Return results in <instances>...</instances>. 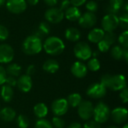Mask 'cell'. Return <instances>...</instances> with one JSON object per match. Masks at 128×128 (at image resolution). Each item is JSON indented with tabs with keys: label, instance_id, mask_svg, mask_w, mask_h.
<instances>
[{
	"label": "cell",
	"instance_id": "obj_1",
	"mask_svg": "<svg viewBox=\"0 0 128 128\" xmlns=\"http://www.w3.org/2000/svg\"><path fill=\"white\" fill-rule=\"evenodd\" d=\"M100 83L106 88L112 91H121L127 87L126 79L122 74H116L112 76L110 74H105L102 76Z\"/></svg>",
	"mask_w": 128,
	"mask_h": 128
},
{
	"label": "cell",
	"instance_id": "obj_2",
	"mask_svg": "<svg viewBox=\"0 0 128 128\" xmlns=\"http://www.w3.org/2000/svg\"><path fill=\"white\" fill-rule=\"evenodd\" d=\"M43 49L42 40L38 36L32 34L28 36L22 42V50L23 52L28 56L38 54Z\"/></svg>",
	"mask_w": 128,
	"mask_h": 128
},
{
	"label": "cell",
	"instance_id": "obj_3",
	"mask_svg": "<svg viewBox=\"0 0 128 128\" xmlns=\"http://www.w3.org/2000/svg\"><path fill=\"white\" fill-rule=\"evenodd\" d=\"M45 52L50 56H58L62 54L65 48L63 40L56 36L48 37L43 44Z\"/></svg>",
	"mask_w": 128,
	"mask_h": 128
},
{
	"label": "cell",
	"instance_id": "obj_4",
	"mask_svg": "<svg viewBox=\"0 0 128 128\" xmlns=\"http://www.w3.org/2000/svg\"><path fill=\"white\" fill-rule=\"evenodd\" d=\"M93 116L94 120L99 124L105 123L110 118V110L106 104L100 102L98 104L95 106H94Z\"/></svg>",
	"mask_w": 128,
	"mask_h": 128
},
{
	"label": "cell",
	"instance_id": "obj_5",
	"mask_svg": "<svg viewBox=\"0 0 128 128\" xmlns=\"http://www.w3.org/2000/svg\"><path fill=\"white\" fill-rule=\"evenodd\" d=\"M74 52L75 56L82 60V61H86L92 56V50L90 46L84 41L78 42L74 48Z\"/></svg>",
	"mask_w": 128,
	"mask_h": 128
},
{
	"label": "cell",
	"instance_id": "obj_6",
	"mask_svg": "<svg viewBox=\"0 0 128 128\" xmlns=\"http://www.w3.org/2000/svg\"><path fill=\"white\" fill-rule=\"evenodd\" d=\"M101 26L105 32H114L118 26V16L110 14L105 15L101 20Z\"/></svg>",
	"mask_w": 128,
	"mask_h": 128
},
{
	"label": "cell",
	"instance_id": "obj_7",
	"mask_svg": "<svg viewBox=\"0 0 128 128\" xmlns=\"http://www.w3.org/2000/svg\"><path fill=\"white\" fill-rule=\"evenodd\" d=\"M77 112L82 120L88 121L93 116L94 112V106L91 101L84 100L82 101L80 105L77 106Z\"/></svg>",
	"mask_w": 128,
	"mask_h": 128
},
{
	"label": "cell",
	"instance_id": "obj_8",
	"mask_svg": "<svg viewBox=\"0 0 128 128\" xmlns=\"http://www.w3.org/2000/svg\"><path fill=\"white\" fill-rule=\"evenodd\" d=\"M44 17L46 20L47 22L57 24L62 21L64 15V12L58 8L51 7L46 10L44 14Z\"/></svg>",
	"mask_w": 128,
	"mask_h": 128
},
{
	"label": "cell",
	"instance_id": "obj_9",
	"mask_svg": "<svg viewBox=\"0 0 128 128\" xmlns=\"http://www.w3.org/2000/svg\"><path fill=\"white\" fill-rule=\"evenodd\" d=\"M5 5L8 11L14 14L24 12L27 8L26 0H7Z\"/></svg>",
	"mask_w": 128,
	"mask_h": 128
},
{
	"label": "cell",
	"instance_id": "obj_10",
	"mask_svg": "<svg viewBox=\"0 0 128 128\" xmlns=\"http://www.w3.org/2000/svg\"><path fill=\"white\" fill-rule=\"evenodd\" d=\"M86 94L88 97L94 99H98L104 97L106 94V88L100 83L92 84L86 91Z\"/></svg>",
	"mask_w": 128,
	"mask_h": 128
},
{
	"label": "cell",
	"instance_id": "obj_11",
	"mask_svg": "<svg viewBox=\"0 0 128 128\" xmlns=\"http://www.w3.org/2000/svg\"><path fill=\"white\" fill-rule=\"evenodd\" d=\"M69 105L64 98H59L54 100L52 104L51 109L56 116H62L67 113Z\"/></svg>",
	"mask_w": 128,
	"mask_h": 128
},
{
	"label": "cell",
	"instance_id": "obj_12",
	"mask_svg": "<svg viewBox=\"0 0 128 128\" xmlns=\"http://www.w3.org/2000/svg\"><path fill=\"white\" fill-rule=\"evenodd\" d=\"M14 51L12 46L7 44H0V63L7 64L14 59Z\"/></svg>",
	"mask_w": 128,
	"mask_h": 128
},
{
	"label": "cell",
	"instance_id": "obj_13",
	"mask_svg": "<svg viewBox=\"0 0 128 128\" xmlns=\"http://www.w3.org/2000/svg\"><path fill=\"white\" fill-rule=\"evenodd\" d=\"M79 25L84 28H91L97 22V16L94 13L86 11L78 20Z\"/></svg>",
	"mask_w": 128,
	"mask_h": 128
},
{
	"label": "cell",
	"instance_id": "obj_14",
	"mask_svg": "<svg viewBox=\"0 0 128 128\" xmlns=\"http://www.w3.org/2000/svg\"><path fill=\"white\" fill-rule=\"evenodd\" d=\"M112 120L117 124H122L128 119V110L124 107H117L110 112Z\"/></svg>",
	"mask_w": 128,
	"mask_h": 128
},
{
	"label": "cell",
	"instance_id": "obj_15",
	"mask_svg": "<svg viewBox=\"0 0 128 128\" xmlns=\"http://www.w3.org/2000/svg\"><path fill=\"white\" fill-rule=\"evenodd\" d=\"M16 86L22 92H28L32 87V81L30 76L24 74L20 76L16 81Z\"/></svg>",
	"mask_w": 128,
	"mask_h": 128
},
{
	"label": "cell",
	"instance_id": "obj_16",
	"mask_svg": "<svg viewBox=\"0 0 128 128\" xmlns=\"http://www.w3.org/2000/svg\"><path fill=\"white\" fill-rule=\"evenodd\" d=\"M70 71L74 76L77 78H83L88 73V68L83 62L78 61L72 64Z\"/></svg>",
	"mask_w": 128,
	"mask_h": 128
},
{
	"label": "cell",
	"instance_id": "obj_17",
	"mask_svg": "<svg viewBox=\"0 0 128 128\" xmlns=\"http://www.w3.org/2000/svg\"><path fill=\"white\" fill-rule=\"evenodd\" d=\"M105 32L100 28H94L92 29L88 34V40L94 44H98L103 40Z\"/></svg>",
	"mask_w": 128,
	"mask_h": 128
},
{
	"label": "cell",
	"instance_id": "obj_18",
	"mask_svg": "<svg viewBox=\"0 0 128 128\" xmlns=\"http://www.w3.org/2000/svg\"><path fill=\"white\" fill-rule=\"evenodd\" d=\"M64 15L65 18L70 21H76L81 16L82 13L79 8L75 6H70L64 12Z\"/></svg>",
	"mask_w": 128,
	"mask_h": 128
},
{
	"label": "cell",
	"instance_id": "obj_19",
	"mask_svg": "<svg viewBox=\"0 0 128 128\" xmlns=\"http://www.w3.org/2000/svg\"><path fill=\"white\" fill-rule=\"evenodd\" d=\"M64 36L67 40L71 42H76L78 41L81 38V32L80 31L74 27H70L68 28L65 30Z\"/></svg>",
	"mask_w": 128,
	"mask_h": 128
},
{
	"label": "cell",
	"instance_id": "obj_20",
	"mask_svg": "<svg viewBox=\"0 0 128 128\" xmlns=\"http://www.w3.org/2000/svg\"><path fill=\"white\" fill-rule=\"evenodd\" d=\"M16 117V112L10 107H4L0 110V118L4 122H12Z\"/></svg>",
	"mask_w": 128,
	"mask_h": 128
},
{
	"label": "cell",
	"instance_id": "obj_21",
	"mask_svg": "<svg viewBox=\"0 0 128 128\" xmlns=\"http://www.w3.org/2000/svg\"><path fill=\"white\" fill-rule=\"evenodd\" d=\"M50 26L49 23L47 22H41L35 30L34 35L42 39V38L47 36L50 34Z\"/></svg>",
	"mask_w": 128,
	"mask_h": 128
},
{
	"label": "cell",
	"instance_id": "obj_22",
	"mask_svg": "<svg viewBox=\"0 0 128 128\" xmlns=\"http://www.w3.org/2000/svg\"><path fill=\"white\" fill-rule=\"evenodd\" d=\"M43 69L49 74H55L59 69V64L55 59H48L44 63Z\"/></svg>",
	"mask_w": 128,
	"mask_h": 128
},
{
	"label": "cell",
	"instance_id": "obj_23",
	"mask_svg": "<svg viewBox=\"0 0 128 128\" xmlns=\"http://www.w3.org/2000/svg\"><path fill=\"white\" fill-rule=\"evenodd\" d=\"M34 113L38 118H44L48 114V107L44 103H38L34 106Z\"/></svg>",
	"mask_w": 128,
	"mask_h": 128
},
{
	"label": "cell",
	"instance_id": "obj_24",
	"mask_svg": "<svg viewBox=\"0 0 128 128\" xmlns=\"http://www.w3.org/2000/svg\"><path fill=\"white\" fill-rule=\"evenodd\" d=\"M1 97L4 102H10L14 97L13 88L8 85H3L1 88Z\"/></svg>",
	"mask_w": 128,
	"mask_h": 128
},
{
	"label": "cell",
	"instance_id": "obj_25",
	"mask_svg": "<svg viewBox=\"0 0 128 128\" xmlns=\"http://www.w3.org/2000/svg\"><path fill=\"white\" fill-rule=\"evenodd\" d=\"M5 71H6L7 76L16 77L20 74L21 67L16 63H12L8 65L7 68L5 69Z\"/></svg>",
	"mask_w": 128,
	"mask_h": 128
},
{
	"label": "cell",
	"instance_id": "obj_26",
	"mask_svg": "<svg viewBox=\"0 0 128 128\" xmlns=\"http://www.w3.org/2000/svg\"><path fill=\"white\" fill-rule=\"evenodd\" d=\"M66 100L69 106L72 107H77L82 102V97L78 93H73L70 94Z\"/></svg>",
	"mask_w": 128,
	"mask_h": 128
},
{
	"label": "cell",
	"instance_id": "obj_27",
	"mask_svg": "<svg viewBox=\"0 0 128 128\" xmlns=\"http://www.w3.org/2000/svg\"><path fill=\"white\" fill-rule=\"evenodd\" d=\"M124 48L120 45H116L111 49V56L116 60H120L123 58Z\"/></svg>",
	"mask_w": 128,
	"mask_h": 128
},
{
	"label": "cell",
	"instance_id": "obj_28",
	"mask_svg": "<svg viewBox=\"0 0 128 128\" xmlns=\"http://www.w3.org/2000/svg\"><path fill=\"white\" fill-rule=\"evenodd\" d=\"M87 68L92 71H98L100 68V61L97 58H90L86 65Z\"/></svg>",
	"mask_w": 128,
	"mask_h": 128
},
{
	"label": "cell",
	"instance_id": "obj_29",
	"mask_svg": "<svg viewBox=\"0 0 128 128\" xmlns=\"http://www.w3.org/2000/svg\"><path fill=\"white\" fill-rule=\"evenodd\" d=\"M16 124L19 128H28L29 125V120L26 116L20 115L16 118Z\"/></svg>",
	"mask_w": 128,
	"mask_h": 128
},
{
	"label": "cell",
	"instance_id": "obj_30",
	"mask_svg": "<svg viewBox=\"0 0 128 128\" xmlns=\"http://www.w3.org/2000/svg\"><path fill=\"white\" fill-rule=\"evenodd\" d=\"M118 43L121 46H122L124 49L128 48V30L124 31L118 37Z\"/></svg>",
	"mask_w": 128,
	"mask_h": 128
},
{
	"label": "cell",
	"instance_id": "obj_31",
	"mask_svg": "<svg viewBox=\"0 0 128 128\" xmlns=\"http://www.w3.org/2000/svg\"><path fill=\"white\" fill-rule=\"evenodd\" d=\"M118 26L122 28L125 30H128V13L122 14L118 17Z\"/></svg>",
	"mask_w": 128,
	"mask_h": 128
},
{
	"label": "cell",
	"instance_id": "obj_32",
	"mask_svg": "<svg viewBox=\"0 0 128 128\" xmlns=\"http://www.w3.org/2000/svg\"><path fill=\"white\" fill-rule=\"evenodd\" d=\"M117 37L116 34L114 33V32H105L103 40H104L107 44H109L110 46L114 44L116 41Z\"/></svg>",
	"mask_w": 128,
	"mask_h": 128
},
{
	"label": "cell",
	"instance_id": "obj_33",
	"mask_svg": "<svg viewBox=\"0 0 128 128\" xmlns=\"http://www.w3.org/2000/svg\"><path fill=\"white\" fill-rule=\"evenodd\" d=\"M124 1V0H110L109 5L112 7L117 12H119L120 10L123 8Z\"/></svg>",
	"mask_w": 128,
	"mask_h": 128
},
{
	"label": "cell",
	"instance_id": "obj_34",
	"mask_svg": "<svg viewBox=\"0 0 128 128\" xmlns=\"http://www.w3.org/2000/svg\"><path fill=\"white\" fill-rule=\"evenodd\" d=\"M34 128H53V127L49 121L44 118H40L36 122Z\"/></svg>",
	"mask_w": 128,
	"mask_h": 128
},
{
	"label": "cell",
	"instance_id": "obj_35",
	"mask_svg": "<svg viewBox=\"0 0 128 128\" xmlns=\"http://www.w3.org/2000/svg\"><path fill=\"white\" fill-rule=\"evenodd\" d=\"M86 8L88 12H92V13H95L98 9V3L94 1V0H90L88 1L86 4Z\"/></svg>",
	"mask_w": 128,
	"mask_h": 128
},
{
	"label": "cell",
	"instance_id": "obj_36",
	"mask_svg": "<svg viewBox=\"0 0 128 128\" xmlns=\"http://www.w3.org/2000/svg\"><path fill=\"white\" fill-rule=\"evenodd\" d=\"M52 125L55 128H64V122L62 118L58 116H56L52 118Z\"/></svg>",
	"mask_w": 128,
	"mask_h": 128
},
{
	"label": "cell",
	"instance_id": "obj_37",
	"mask_svg": "<svg viewBox=\"0 0 128 128\" xmlns=\"http://www.w3.org/2000/svg\"><path fill=\"white\" fill-rule=\"evenodd\" d=\"M98 50L100 52H106L109 51L110 48V45L109 44H107L104 40H101L100 42L98 43Z\"/></svg>",
	"mask_w": 128,
	"mask_h": 128
},
{
	"label": "cell",
	"instance_id": "obj_38",
	"mask_svg": "<svg viewBox=\"0 0 128 128\" xmlns=\"http://www.w3.org/2000/svg\"><path fill=\"white\" fill-rule=\"evenodd\" d=\"M8 36H9V32L8 28L4 26L0 25V41L5 40L8 38Z\"/></svg>",
	"mask_w": 128,
	"mask_h": 128
},
{
	"label": "cell",
	"instance_id": "obj_39",
	"mask_svg": "<svg viewBox=\"0 0 128 128\" xmlns=\"http://www.w3.org/2000/svg\"><path fill=\"white\" fill-rule=\"evenodd\" d=\"M84 128H101L100 124L94 120H90L84 124Z\"/></svg>",
	"mask_w": 128,
	"mask_h": 128
},
{
	"label": "cell",
	"instance_id": "obj_40",
	"mask_svg": "<svg viewBox=\"0 0 128 128\" xmlns=\"http://www.w3.org/2000/svg\"><path fill=\"white\" fill-rule=\"evenodd\" d=\"M119 97L122 100V101L124 103V104H126L128 103V90L126 88H123L122 90H121V92L119 94Z\"/></svg>",
	"mask_w": 128,
	"mask_h": 128
},
{
	"label": "cell",
	"instance_id": "obj_41",
	"mask_svg": "<svg viewBox=\"0 0 128 128\" xmlns=\"http://www.w3.org/2000/svg\"><path fill=\"white\" fill-rule=\"evenodd\" d=\"M16 81H17V80L15 77L10 76H7L4 83H6L8 86H9L10 87H14V86H16Z\"/></svg>",
	"mask_w": 128,
	"mask_h": 128
},
{
	"label": "cell",
	"instance_id": "obj_42",
	"mask_svg": "<svg viewBox=\"0 0 128 128\" xmlns=\"http://www.w3.org/2000/svg\"><path fill=\"white\" fill-rule=\"evenodd\" d=\"M70 6H71V4H70V0H62L61 3H60V6H59L58 8L61 10H62L63 12H64Z\"/></svg>",
	"mask_w": 128,
	"mask_h": 128
},
{
	"label": "cell",
	"instance_id": "obj_43",
	"mask_svg": "<svg viewBox=\"0 0 128 128\" xmlns=\"http://www.w3.org/2000/svg\"><path fill=\"white\" fill-rule=\"evenodd\" d=\"M7 77V74L5 71V69L0 65V86L4 84L5 80Z\"/></svg>",
	"mask_w": 128,
	"mask_h": 128
},
{
	"label": "cell",
	"instance_id": "obj_44",
	"mask_svg": "<svg viewBox=\"0 0 128 128\" xmlns=\"http://www.w3.org/2000/svg\"><path fill=\"white\" fill-rule=\"evenodd\" d=\"M35 71H36V69H35L34 65L30 64V65L28 66V68H27V69H26V74H27L28 76H32V75L34 74Z\"/></svg>",
	"mask_w": 128,
	"mask_h": 128
},
{
	"label": "cell",
	"instance_id": "obj_45",
	"mask_svg": "<svg viewBox=\"0 0 128 128\" xmlns=\"http://www.w3.org/2000/svg\"><path fill=\"white\" fill-rule=\"evenodd\" d=\"M70 1L72 6H75L77 8L84 4L86 2V0H70Z\"/></svg>",
	"mask_w": 128,
	"mask_h": 128
},
{
	"label": "cell",
	"instance_id": "obj_46",
	"mask_svg": "<svg viewBox=\"0 0 128 128\" xmlns=\"http://www.w3.org/2000/svg\"><path fill=\"white\" fill-rule=\"evenodd\" d=\"M44 3L49 6V7H54L57 3H58V0H44Z\"/></svg>",
	"mask_w": 128,
	"mask_h": 128
},
{
	"label": "cell",
	"instance_id": "obj_47",
	"mask_svg": "<svg viewBox=\"0 0 128 128\" xmlns=\"http://www.w3.org/2000/svg\"><path fill=\"white\" fill-rule=\"evenodd\" d=\"M68 128H82V125L78 122H74L70 124Z\"/></svg>",
	"mask_w": 128,
	"mask_h": 128
},
{
	"label": "cell",
	"instance_id": "obj_48",
	"mask_svg": "<svg viewBox=\"0 0 128 128\" xmlns=\"http://www.w3.org/2000/svg\"><path fill=\"white\" fill-rule=\"evenodd\" d=\"M26 3L28 4L29 5L34 6V5H36V4L38 3L39 0H26Z\"/></svg>",
	"mask_w": 128,
	"mask_h": 128
},
{
	"label": "cell",
	"instance_id": "obj_49",
	"mask_svg": "<svg viewBox=\"0 0 128 128\" xmlns=\"http://www.w3.org/2000/svg\"><path fill=\"white\" fill-rule=\"evenodd\" d=\"M123 58L125 60V62H127L128 61V49H124V50Z\"/></svg>",
	"mask_w": 128,
	"mask_h": 128
},
{
	"label": "cell",
	"instance_id": "obj_50",
	"mask_svg": "<svg viewBox=\"0 0 128 128\" xmlns=\"http://www.w3.org/2000/svg\"><path fill=\"white\" fill-rule=\"evenodd\" d=\"M99 54H100L99 50H96V51L92 52V56H93V58H97L99 56Z\"/></svg>",
	"mask_w": 128,
	"mask_h": 128
},
{
	"label": "cell",
	"instance_id": "obj_51",
	"mask_svg": "<svg viewBox=\"0 0 128 128\" xmlns=\"http://www.w3.org/2000/svg\"><path fill=\"white\" fill-rule=\"evenodd\" d=\"M5 3V0H0V8Z\"/></svg>",
	"mask_w": 128,
	"mask_h": 128
},
{
	"label": "cell",
	"instance_id": "obj_52",
	"mask_svg": "<svg viewBox=\"0 0 128 128\" xmlns=\"http://www.w3.org/2000/svg\"><path fill=\"white\" fill-rule=\"evenodd\" d=\"M117 128V127H116V126H110V127H108V128Z\"/></svg>",
	"mask_w": 128,
	"mask_h": 128
},
{
	"label": "cell",
	"instance_id": "obj_53",
	"mask_svg": "<svg viewBox=\"0 0 128 128\" xmlns=\"http://www.w3.org/2000/svg\"><path fill=\"white\" fill-rule=\"evenodd\" d=\"M128 128V124H125V125L124 126V128Z\"/></svg>",
	"mask_w": 128,
	"mask_h": 128
}]
</instances>
